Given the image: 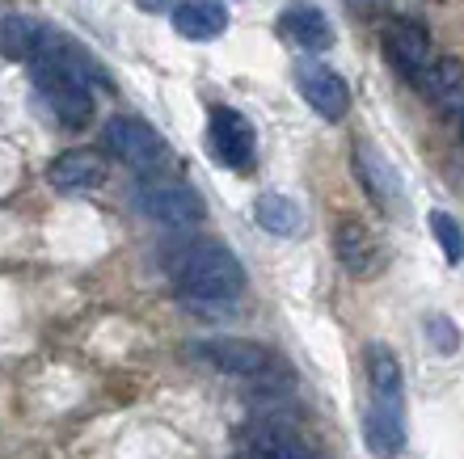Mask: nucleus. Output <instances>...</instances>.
Returning <instances> with one entry per match:
<instances>
[{
	"mask_svg": "<svg viewBox=\"0 0 464 459\" xmlns=\"http://www.w3.org/2000/svg\"><path fill=\"white\" fill-rule=\"evenodd\" d=\"M295 76H300V97L317 110L321 119L325 122L346 119V110H351V89H346V81L334 72V68H325V63H300Z\"/></svg>",
	"mask_w": 464,
	"mask_h": 459,
	"instance_id": "nucleus-9",
	"label": "nucleus"
},
{
	"mask_svg": "<svg viewBox=\"0 0 464 459\" xmlns=\"http://www.w3.org/2000/svg\"><path fill=\"white\" fill-rule=\"evenodd\" d=\"M208 144H211V157L220 160L224 169H245V165L254 160L257 135L241 110L216 106L208 119Z\"/></svg>",
	"mask_w": 464,
	"mask_h": 459,
	"instance_id": "nucleus-6",
	"label": "nucleus"
},
{
	"mask_svg": "<svg viewBox=\"0 0 464 459\" xmlns=\"http://www.w3.org/2000/svg\"><path fill=\"white\" fill-rule=\"evenodd\" d=\"M430 232H435L443 257H448V262H460L464 257V228L448 215V211H430Z\"/></svg>",
	"mask_w": 464,
	"mask_h": 459,
	"instance_id": "nucleus-20",
	"label": "nucleus"
},
{
	"mask_svg": "<svg viewBox=\"0 0 464 459\" xmlns=\"http://www.w3.org/2000/svg\"><path fill=\"white\" fill-rule=\"evenodd\" d=\"M241 451H245V459H300V455H308L300 435H295L287 422H279V417H262V422L249 426L241 435Z\"/></svg>",
	"mask_w": 464,
	"mask_h": 459,
	"instance_id": "nucleus-11",
	"label": "nucleus"
},
{
	"mask_svg": "<svg viewBox=\"0 0 464 459\" xmlns=\"http://www.w3.org/2000/svg\"><path fill=\"white\" fill-rule=\"evenodd\" d=\"M102 144L111 148L122 165H131V169H157L160 160L169 157L165 135L157 127H148L144 119H135V114H114L106 122V131H102Z\"/></svg>",
	"mask_w": 464,
	"mask_h": 459,
	"instance_id": "nucleus-3",
	"label": "nucleus"
},
{
	"mask_svg": "<svg viewBox=\"0 0 464 459\" xmlns=\"http://www.w3.org/2000/svg\"><path fill=\"white\" fill-rule=\"evenodd\" d=\"M140 206L148 219H157L165 228H195L198 219L208 215V206L186 182H148L140 190Z\"/></svg>",
	"mask_w": 464,
	"mask_h": 459,
	"instance_id": "nucleus-5",
	"label": "nucleus"
},
{
	"mask_svg": "<svg viewBox=\"0 0 464 459\" xmlns=\"http://www.w3.org/2000/svg\"><path fill=\"white\" fill-rule=\"evenodd\" d=\"M418 85H422L427 101L440 110V114L464 119V63L460 60H448V55H443V60H435Z\"/></svg>",
	"mask_w": 464,
	"mask_h": 459,
	"instance_id": "nucleus-14",
	"label": "nucleus"
},
{
	"mask_svg": "<svg viewBox=\"0 0 464 459\" xmlns=\"http://www.w3.org/2000/svg\"><path fill=\"white\" fill-rule=\"evenodd\" d=\"M460 148H464V131H460Z\"/></svg>",
	"mask_w": 464,
	"mask_h": 459,
	"instance_id": "nucleus-23",
	"label": "nucleus"
},
{
	"mask_svg": "<svg viewBox=\"0 0 464 459\" xmlns=\"http://www.w3.org/2000/svg\"><path fill=\"white\" fill-rule=\"evenodd\" d=\"M363 443L376 459H389L405 447V409H389V405H372L363 409Z\"/></svg>",
	"mask_w": 464,
	"mask_h": 459,
	"instance_id": "nucleus-16",
	"label": "nucleus"
},
{
	"mask_svg": "<svg viewBox=\"0 0 464 459\" xmlns=\"http://www.w3.org/2000/svg\"><path fill=\"white\" fill-rule=\"evenodd\" d=\"M367 392H372V405H389V409H401V363L389 346H367Z\"/></svg>",
	"mask_w": 464,
	"mask_h": 459,
	"instance_id": "nucleus-17",
	"label": "nucleus"
},
{
	"mask_svg": "<svg viewBox=\"0 0 464 459\" xmlns=\"http://www.w3.org/2000/svg\"><path fill=\"white\" fill-rule=\"evenodd\" d=\"M173 30L190 43H211L228 30V9L220 0H182L173 5Z\"/></svg>",
	"mask_w": 464,
	"mask_h": 459,
	"instance_id": "nucleus-15",
	"label": "nucleus"
},
{
	"mask_svg": "<svg viewBox=\"0 0 464 459\" xmlns=\"http://www.w3.org/2000/svg\"><path fill=\"white\" fill-rule=\"evenodd\" d=\"M169 5H173V0H140V9H144V13H165Z\"/></svg>",
	"mask_w": 464,
	"mask_h": 459,
	"instance_id": "nucleus-21",
	"label": "nucleus"
},
{
	"mask_svg": "<svg viewBox=\"0 0 464 459\" xmlns=\"http://www.w3.org/2000/svg\"><path fill=\"white\" fill-rule=\"evenodd\" d=\"M43 34H47V25H38L34 17H5L0 25V51H5V60H17V63H30L43 47Z\"/></svg>",
	"mask_w": 464,
	"mask_h": 459,
	"instance_id": "nucleus-19",
	"label": "nucleus"
},
{
	"mask_svg": "<svg viewBox=\"0 0 464 459\" xmlns=\"http://www.w3.org/2000/svg\"><path fill=\"white\" fill-rule=\"evenodd\" d=\"M178 291L198 303H228L245 291V266L224 244H198L178 266Z\"/></svg>",
	"mask_w": 464,
	"mask_h": 459,
	"instance_id": "nucleus-1",
	"label": "nucleus"
},
{
	"mask_svg": "<svg viewBox=\"0 0 464 459\" xmlns=\"http://www.w3.org/2000/svg\"><path fill=\"white\" fill-rule=\"evenodd\" d=\"M195 359L211 367L220 375H237V379H270L283 375V363L266 346L245 338H211V341H195Z\"/></svg>",
	"mask_w": 464,
	"mask_h": 459,
	"instance_id": "nucleus-2",
	"label": "nucleus"
},
{
	"mask_svg": "<svg viewBox=\"0 0 464 459\" xmlns=\"http://www.w3.org/2000/svg\"><path fill=\"white\" fill-rule=\"evenodd\" d=\"M279 30L283 38H292L295 47L304 51H325L334 47V22L325 17V9H317V5H308V0H295V5H287L279 17Z\"/></svg>",
	"mask_w": 464,
	"mask_h": 459,
	"instance_id": "nucleus-13",
	"label": "nucleus"
},
{
	"mask_svg": "<svg viewBox=\"0 0 464 459\" xmlns=\"http://www.w3.org/2000/svg\"><path fill=\"white\" fill-rule=\"evenodd\" d=\"M300 459H317V455H313V451H308V455H300Z\"/></svg>",
	"mask_w": 464,
	"mask_h": 459,
	"instance_id": "nucleus-22",
	"label": "nucleus"
},
{
	"mask_svg": "<svg viewBox=\"0 0 464 459\" xmlns=\"http://www.w3.org/2000/svg\"><path fill=\"white\" fill-rule=\"evenodd\" d=\"M34 81L63 127L81 131V127L93 119V93H89V85H81L72 76H60V72H34Z\"/></svg>",
	"mask_w": 464,
	"mask_h": 459,
	"instance_id": "nucleus-10",
	"label": "nucleus"
},
{
	"mask_svg": "<svg viewBox=\"0 0 464 459\" xmlns=\"http://www.w3.org/2000/svg\"><path fill=\"white\" fill-rule=\"evenodd\" d=\"M334 253H338V262H343V270L351 278H372L384 266V244H380L376 232L367 228V224H359V219H343V224H338V232H334Z\"/></svg>",
	"mask_w": 464,
	"mask_h": 459,
	"instance_id": "nucleus-8",
	"label": "nucleus"
},
{
	"mask_svg": "<svg viewBox=\"0 0 464 459\" xmlns=\"http://www.w3.org/2000/svg\"><path fill=\"white\" fill-rule=\"evenodd\" d=\"M380 43H384V60H389L392 68L405 76V81H422V76H427V68L435 63V60H430V34L418 22L397 17V22L384 25Z\"/></svg>",
	"mask_w": 464,
	"mask_h": 459,
	"instance_id": "nucleus-7",
	"label": "nucleus"
},
{
	"mask_svg": "<svg viewBox=\"0 0 464 459\" xmlns=\"http://www.w3.org/2000/svg\"><path fill=\"white\" fill-rule=\"evenodd\" d=\"M47 182L55 190H68V194H85V190H98L106 182V160L98 152H85V148H72L47 165Z\"/></svg>",
	"mask_w": 464,
	"mask_h": 459,
	"instance_id": "nucleus-12",
	"label": "nucleus"
},
{
	"mask_svg": "<svg viewBox=\"0 0 464 459\" xmlns=\"http://www.w3.org/2000/svg\"><path fill=\"white\" fill-rule=\"evenodd\" d=\"M254 219H257V228H266L270 236H295V232L304 228V211L287 194H257Z\"/></svg>",
	"mask_w": 464,
	"mask_h": 459,
	"instance_id": "nucleus-18",
	"label": "nucleus"
},
{
	"mask_svg": "<svg viewBox=\"0 0 464 459\" xmlns=\"http://www.w3.org/2000/svg\"><path fill=\"white\" fill-rule=\"evenodd\" d=\"M354 177H359V186H363V194L372 198V203L384 211V215H405V186H401V173L392 169L389 160L380 157L376 144H359L354 148Z\"/></svg>",
	"mask_w": 464,
	"mask_h": 459,
	"instance_id": "nucleus-4",
	"label": "nucleus"
}]
</instances>
